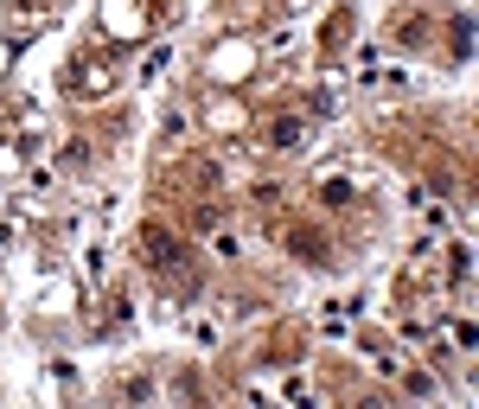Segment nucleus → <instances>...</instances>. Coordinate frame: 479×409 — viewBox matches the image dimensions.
Instances as JSON below:
<instances>
[{
  "label": "nucleus",
  "mask_w": 479,
  "mask_h": 409,
  "mask_svg": "<svg viewBox=\"0 0 479 409\" xmlns=\"http://www.w3.org/2000/svg\"><path fill=\"white\" fill-rule=\"evenodd\" d=\"M141 250H148V262L160 268V276H179V268H185V250H179V237L167 224H148L141 231Z\"/></svg>",
  "instance_id": "f257e3e1"
},
{
  "label": "nucleus",
  "mask_w": 479,
  "mask_h": 409,
  "mask_svg": "<svg viewBox=\"0 0 479 409\" xmlns=\"http://www.w3.org/2000/svg\"><path fill=\"white\" fill-rule=\"evenodd\" d=\"M288 250H294L301 262H313V268H326V262H332V256H326V237H320V231H307V224H294V231H288Z\"/></svg>",
  "instance_id": "f03ea898"
},
{
  "label": "nucleus",
  "mask_w": 479,
  "mask_h": 409,
  "mask_svg": "<svg viewBox=\"0 0 479 409\" xmlns=\"http://www.w3.org/2000/svg\"><path fill=\"white\" fill-rule=\"evenodd\" d=\"M447 51H454V58H473V20H466V14H454V26H447Z\"/></svg>",
  "instance_id": "7ed1b4c3"
},
{
  "label": "nucleus",
  "mask_w": 479,
  "mask_h": 409,
  "mask_svg": "<svg viewBox=\"0 0 479 409\" xmlns=\"http://www.w3.org/2000/svg\"><path fill=\"white\" fill-rule=\"evenodd\" d=\"M268 141H276V148H294V141H301V115H282L276 128H268Z\"/></svg>",
  "instance_id": "20e7f679"
}]
</instances>
